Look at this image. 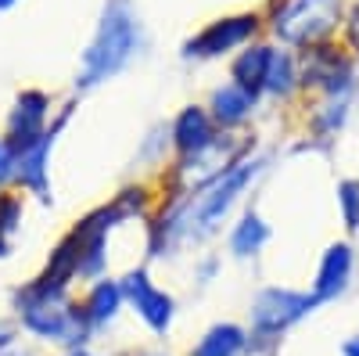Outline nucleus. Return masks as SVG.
<instances>
[{"label": "nucleus", "mask_w": 359, "mask_h": 356, "mask_svg": "<svg viewBox=\"0 0 359 356\" xmlns=\"http://www.w3.org/2000/svg\"><path fill=\"white\" fill-rule=\"evenodd\" d=\"M15 317H18V331L62 352L90 349V338H94L83 303L72 299L69 288H50L40 277L15 291Z\"/></svg>", "instance_id": "f257e3e1"}, {"label": "nucleus", "mask_w": 359, "mask_h": 356, "mask_svg": "<svg viewBox=\"0 0 359 356\" xmlns=\"http://www.w3.org/2000/svg\"><path fill=\"white\" fill-rule=\"evenodd\" d=\"M259 169H262L259 159L233 162L226 173L216 176V180L201 184V187L191 195V202L176 205V209L165 216V230H169V234L194 237V242H198V237H208V234L223 223V216L230 213V205L241 198V191L259 176Z\"/></svg>", "instance_id": "f03ea898"}, {"label": "nucleus", "mask_w": 359, "mask_h": 356, "mask_svg": "<svg viewBox=\"0 0 359 356\" xmlns=\"http://www.w3.org/2000/svg\"><path fill=\"white\" fill-rule=\"evenodd\" d=\"M137 47H140V18H137L133 4L130 0H108L101 11V22H97V33L83 54L76 83L97 86V83L111 79L115 72H123L130 65Z\"/></svg>", "instance_id": "7ed1b4c3"}, {"label": "nucleus", "mask_w": 359, "mask_h": 356, "mask_svg": "<svg viewBox=\"0 0 359 356\" xmlns=\"http://www.w3.org/2000/svg\"><path fill=\"white\" fill-rule=\"evenodd\" d=\"M320 299L313 291H294V288H262L252 299V328H248V356H273L280 349V338L302 324Z\"/></svg>", "instance_id": "20e7f679"}, {"label": "nucleus", "mask_w": 359, "mask_h": 356, "mask_svg": "<svg viewBox=\"0 0 359 356\" xmlns=\"http://www.w3.org/2000/svg\"><path fill=\"white\" fill-rule=\"evenodd\" d=\"M341 22V0H273V33L284 44L313 47Z\"/></svg>", "instance_id": "39448f33"}, {"label": "nucleus", "mask_w": 359, "mask_h": 356, "mask_svg": "<svg viewBox=\"0 0 359 356\" xmlns=\"http://www.w3.org/2000/svg\"><path fill=\"white\" fill-rule=\"evenodd\" d=\"M118 284H123L126 306L144 320V328L151 335H158V338H165L169 328H172V320H176V299L172 295L147 277V270H130Z\"/></svg>", "instance_id": "423d86ee"}, {"label": "nucleus", "mask_w": 359, "mask_h": 356, "mask_svg": "<svg viewBox=\"0 0 359 356\" xmlns=\"http://www.w3.org/2000/svg\"><path fill=\"white\" fill-rule=\"evenodd\" d=\"M302 86H320L331 98H345L352 91V62L331 44H313L306 47V62H302V72H298Z\"/></svg>", "instance_id": "0eeeda50"}, {"label": "nucleus", "mask_w": 359, "mask_h": 356, "mask_svg": "<svg viewBox=\"0 0 359 356\" xmlns=\"http://www.w3.org/2000/svg\"><path fill=\"white\" fill-rule=\"evenodd\" d=\"M259 33V15H230V18H216L208 22L194 40L184 44L187 58H219L233 47L248 44Z\"/></svg>", "instance_id": "6e6552de"}, {"label": "nucleus", "mask_w": 359, "mask_h": 356, "mask_svg": "<svg viewBox=\"0 0 359 356\" xmlns=\"http://www.w3.org/2000/svg\"><path fill=\"white\" fill-rule=\"evenodd\" d=\"M47 108H50V101H47L43 91H25V94L18 98V105H15V112H11V123H8V144L15 147V155H22L25 147H33V144L47 133V130H43Z\"/></svg>", "instance_id": "1a4fd4ad"}, {"label": "nucleus", "mask_w": 359, "mask_h": 356, "mask_svg": "<svg viewBox=\"0 0 359 356\" xmlns=\"http://www.w3.org/2000/svg\"><path fill=\"white\" fill-rule=\"evenodd\" d=\"M352 266H355V259H352V249H348L345 242H338V245H331V249L323 252L320 270H316V281H313V295L320 299V306H323V303H334L338 295L348 291V284H352Z\"/></svg>", "instance_id": "9d476101"}, {"label": "nucleus", "mask_w": 359, "mask_h": 356, "mask_svg": "<svg viewBox=\"0 0 359 356\" xmlns=\"http://www.w3.org/2000/svg\"><path fill=\"white\" fill-rule=\"evenodd\" d=\"M216 140V123H212V115H208L205 108L191 105L176 115V123H172V144H176V152L191 159L198 152H205L208 144Z\"/></svg>", "instance_id": "9b49d317"}, {"label": "nucleus", "mask_w": 359, "mask_h": 356, "mask_svg": "<svg viewBox=\"0 0 359 356\" xmlns=\"http://www.w3.org/2000/svg\"><path fill=\"white\" fill-rule=\"evenodd\" d=\"M123 310H126V295H123V284H118V281L101 277V281L90 284L86 299H83V313L90 320V328H94V335L104 331V328H111Z\"/></svg>", "instance_id": "f8f14e48"}, {"label": "nucleus", "mask_w": 359, "mask_h": 356, "mask_svg": "<svg viewBox=\"0 0 359 356\" xmlns=\"http://www.w3.org/2000/svg\"><path fill=\"white\" fill-rule=\"evenodd\" d=\"M65 126V115L54 123V130H47L33 147H25V152L18 155V166H15V176L18 180L33 191V195H40V198H47V155H50V147H54V137H57V130Z\"/></svg>", "instance_id": "ddd939ff"}, {"label": "nucleus", "mask_w": 359, "mask_h": 356, "mask_svg": "<svg viewBox=\"0 0 359 356\" xmlns=\"http://www.w3.org/2000/svg\"><path fill=\"white\" fill-rule=\"evenodd\" d=\"M187 356H248V328L233 320H219L191 345Z\"/></svg>", "instance_id": "4468645a"}, {"label": "nucleus", "mask_w": 359, "mask_h": 356, "mask_svg": "<svg viewBox=\"0 0 359 356\" xmlns=\"http://www.w3.org/2000/svg\"><path fill=\"white\" fill-rule=\"evenodd\" d=\"M252 108H255V98L245 94L241 86H233V83L216 86V91H212V101H208V115H212V123L223 126V130L241 126L245 119L252 115Z\"/></svg>", "instance_id": "2eb2a0df"}, {"label": "nucleus", "mask_w": 359, "mask_h": 356, "mask_svg": "<svg viewBox=\"0 0 359 356\" xmlns=\"http://www.w3.org/2000/svg\"><path fill=\"white\" fill-rule=\"evenodd\" d=\"M269 62H273V47H266V44H255V47L241 51V58H237L233 69H230L233 86H241L245 94L259 98V91H266V72H269Z\"/></svg>", "instance_id": "dca6fc26"}, {"label": "nucleus", "mask_w": 359, "mask_h": 356, "mask_svg": "<svg viewBox=\"0 0 359 356\" xmlns=\"http://www.w3.org/2000/svg\"><path fill=\"white\" fill-rule=\"evenodd\" d=\"M266 242H269V227L262 223V216L259 213H245L241 223H237L233 234H230V252L237 259H248V256H259V249Z\"/></svg>", "instance_id": "f3484780"}, {"label": "nucleus", "mask_w": 359, "mask_h": 356, "mask_svg": "<svg viewBox=\"0 0 359 356\" xmlns=\"http://www.w3.org/2000/svg\"><path fill=\"white\" fill-rule=\"evenodd\" d=\"M298 83H302V79H298L294 58L287 51H273V62H269V72H266V91L277 94V98H287Z\"/></svg>", "instance_id": "a211bd4d"}, {"label": "nucleus", "mask_w": 359, "mask_h": 356, "mask_svg": "<svg viewBox=\"0 0 359 356\" xmlns=\"http://www.w3.org/2000/svg\"><path fill=\"white\" fill-rule=\"evenodd\" d=\"M18 220H22V205L15 198L0 195V259H4L8 249H11V234L18 230Z\"/></svg>", "instance_id": "6ab92c4d"}, {"label": "nucleus", "mask_w": 359, "mask_h": 356, "mask_svg": "<svg viewBox=\"0 0 359 356\" xmlns=\"http://www.w3.org/2000/svg\"><path fill=\"white\" fill-rule=\"evenodd\" d=\"M338 205L348 230H359V180H341L338 184Z\"/></svg>", "instance_id": "aec40b11"}, {"label": "nucleus", "mask_w": 359, "mask_h": 356, "mask_svg": "<svg viewBox=\"0 0 359 356\" xmlns=\"http://www.w3.org/2000/svg\"><path fill=\"white\" fill-rule=\"evenodd\" d=\"M15 166H18V155L8 140H0V187H4L11 176H15Z\"/></svg>", "instance_id": "412c9836"}, {"label": "nucleus", "mask_w": 359, "mask_h": 356, "mask_svg": "<svg viewBox=\"0 0 359 356\" xmlns=\"http://www.w3.org/2000/svg\"><path fill=\"white\" fill-rule=\"evenodd\" d=\"M11 349H18V328L8 320H0V356L11 352Z\"/></svg>", "instance_id": "4be33fe9"}, {"label": "nucleus", "mask_w": 359, "mask_h": 356, "mask_svg": "<svg viewBox=\"0 0 359 356\" xmlns=\"http://www.w3.org/2000/svg\"><path fill=\"white\" fill-rule=\"evenodd\" d=\"M345 37H348L352 51L359 54V0H355V4H352V11H348V22H345Z\"/></svg>", "instance_id": "5701e85b"}, {"label": "nucleus", "mask_w": 359, "mask_h": 356, "mask_svg": "<svg viewBox=\"0 0 359 356\" xmlns=\"http://www.w3.org/2000/svg\"><path fill=\"white\" fill-rule=\"evenodd\" d=\"M341 356H359V331L348 335V338L341 342Z\"/></svg>", "instance_id": "b1692460"}, {"label": "nucleus", "mask_w": 359, "mask_h": 356, "mask_svg": "<svg viewBox=\"0 0 359 356\" xmlns=\"http://www.w3.org/2000/svg\"><path fill=\"white\" fill-rule=\"evenodd\" d=\"M212 274H216V259H208V263L201 266V284H208V281H212Z\"/></svg>", "instance_id": "393cba45"}, {"label": "nucleus", "mask_w": 359, "mask_h": 356, "mask_svg": "<svg viewBox=\"0 0 359 356\" xmlns=\"http://www.w3.org/2000/svg\"><path fill=\"white\" fill-rule=\"evenodd\" d=\"M133 356H169V352H162V349H140V352H133Z\"/></svg>", "instance_id": "a878e982"}, {"label": "nucleus", "mask_w": 359, "mask_h": 356, "mask_svg": "<svg viewBox=\"0 0 359 356\" xmlns=\"http://www.w3.org/2000/svg\"><path fill=\"white\" fill-rule=\"evenodd\" d=\"M62 356H97V352H90V349H76V352H62Z\"/></svg>", "instance_id": "bb28decb"}, {"label": "nucleus", "mask_w": 359, "mask_h": 356, "mask_svg": "<svg viewBox=\"0 0 359 356\" xmlns=\"http://www.w3.org/2000/svg\"><path fill=\"white\" fill-rule=\"evenodd\" d=\"M4 356H29L25 349H11V352H4Z\"/></svg>", "instance_id": "cd10ccee"}, {"label": "nucleus", "mask_w": 359, "mask_h": 356, "mask_svg": "<svg viewBox=\"0 0 359 356\" xmlns=\"http://www.w3.org/2000/svg\"><path fill=\"white\" fill-rule=\"evenodd\" d=\"M15 4V0H0V11H4V8H11Z\"/></svg>", "instance_id": "c85d7f7f"}]
</instances>
